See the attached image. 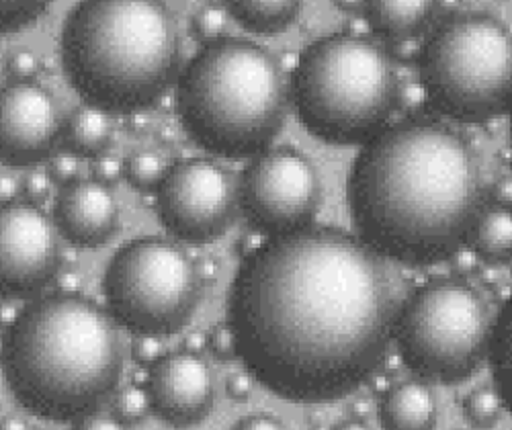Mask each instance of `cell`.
<instances>
[{"mask_svg":"<svg viewBox=\"0 0 512 430\" xmlns=\"http://www.w3.org/2000/svg\"><path fill=\"white\" fill-rule=\"evenodd\" d=\"M390 258L332 228L271 238L242 263L228 324L246 371L275 396L324 404L383 363L404 310Z\"/></svg>","mask_w":512,"mask_h":430,"instance_id":"obj_1","label":"cell"},{"mask_svg":"<svg viewBox=\"0 0 512 430\" xmlns=\"http://www.w3.org/2000/svg\"><path fill=\"white\" fill-rule=\"evenodd\" d=\"M353 222L371 248L400 263L455 254L486 211L478 158L441 123H404L377 134L349 179Z\"/></svg>","mask_w":512,"mask_h":430,"instance_id":"obj_2","label":"cell"},{"mask_svg":"<svg viewBox=\"0 0 512 430\" xmlns=\"http://www.w3.org/2000/svg\"><path fill=\"white\" fill-rule=\"evenodd\" d=\"M3 369L31 414L78 420L113 394L123 371L117 324L95 301L52 293L25 308L3 340Z\"/></svg>","mask_w":512,"mask_h":430,"instance_id":"obj_3","label":"cell"},{"mask_svg":"<svg viewBox=\"0 0 512 430\" xmlns=\"http://www.w3.org/2000/svg\"><path fill=\"white\" fill-rule=\"evenodd\" d=\"M62 62L70 84L89 105L107 113L146 111L181 66L175 17L160 3H82L62 29Z\"/></svg>","mask_w":512,"mask_h":430,"instance_id":"obj_4","label":"cell"},{"mask_svg":"<svg viewBox=\"0 0 512 430\" xmlns=\"http://www.w3.org/2000/svg\"><path fill=\"white\" fill-rule=\"evenodd\" d=\"M177 109L185 132L226 158L265 152L285 121L287 89L275 58L244 39L207 46L185 70Z\"/></svg>","mask_w":512,"mask_h":430,"instance_id":"obj_5","label":"cell"},{"mask_svg":"<svg viewBox=\"0 0 512 430\" xmlns=\"http://www.w3.org/2000/svg\"><path fill=\"white\" fill-rule=\"evenodd\" d=\"M293 105L304 127L328 144L371 142L398 103L390 56L355 33L328 35L293 72Z\"/></svg>","mask_w":512,"mask_h":430,"instance_id":"obj_6","label":"cell"},{"mask_svg":"<svg viewBox=\"0 0 512 430\" xmlns=\"http://www.w3.org/2000/svg\"><path fill=\"white\" fill-rule=\"evenodd\" d=\"M420 68L441 113L484 121L512 99V35L492 15H457L426 43Z\"/></svg>","mask_w":512,"mask_h":430,"instance_id":"obj_7","label":"cell"},{"mask_svg":"<svg viewBox=\"0 0 512 430\" xmlns=\"http://www.w3.org/2000/svg\"><path fill=\"white\" fill-rule=\"evenodd\" d=\"M494 318L484 295L463 281L418 289L402 310L396 338L404 363L424 379L459 383L490 351Z\"/></svg>","mask_w":512,"mask_h":430,"instance_id":"obj_8","label":"cell"},{"mask_svg":"<svg viewBox=\"0 0 512 430\" xmlns=\"http://www.w3.org/2000/svg\"><path fill=\"white\" fill-rule=\"evenodd\" d=\"M103 291L117 324L138 334H175L193 318L203 291L197 263L179 244L144 238L125 244L105 271Z\"/></svg>","mask_w":512,"mask_h":430,"instance_id":"obj_9","label":"cell"},{"mask_svg":"<svg viewBox=\"0 0 512 430\" xmlns=\"http://www.w3.org/2000/svg\"><path fill=\"white\" fill-rule=\"evenodd\" d=\"M320 195L314 164L293 148L261 154L246 168L240 185L246 218L273 238L310 228Z\"/></svg>","mask_w":512,"mask_h":430,"instance_id":"obj_10","label":"cell"},{"mask_svg":"<svg viewBox=\"0 0 512 430\" xmlns=\"http://www.w3.org/2000/svg\"><path fill=\"white\" fill-rule=\"evenodd\" d=\"M162 226L185 242H211L232 224L236 191L228 172L209 160H183L168 168L156 195Z\"/></svg>","mask_w":512,"mask_h":430,"instance_id":"obj_11","label":"cell"},{"mask_svg":"<svg viewBox=\"0 0 512 430\" xmlns=\"http://www.w3.org/2000/svg\"><path fill=\"white\" fill-rule=\"evenodd\" d=\"M56 226L27 201L0 205V297H25L44 289L60 271Z\"/></svg>","mask_w":512,"mask_h":430,"instance_id":"obj_12","label":"cell"},{"mask_svg":"<svg viewBox=\"0 0 512 430\" xmlns=\"http://www.w3.org/2000/svg\"><path fill=\"white\" fill-rule=\"evenodd\" d=\"M62 136L56 99L35 82L0 86V162L31 166L46 158Z\"/></svg>","mask_w":512,"mask_h":430,"instance_id":"obj_13","label":"cell"},{"mask_svg":"<svg viewBox=\"0 0 512 430\" xmlns=\"http://www.w3.org/2000/svg\"><path fill=\"white\" fill-rule=\"evenodd\" d=\"M152 412L166 424L187 428L205 420L213 408L216 387L209 365L193 353L162 355L146 381Z\"/></svg>","mask_w":512,"mask_h":430,"instance_id":"obj_14","label":"cell"},{"mask_svg":"<svg viewBox=\"0 0 512 430\" xmlns=\"http://www.w3.org/2000/svg\"><path fill=\"white\" fill-rule=\"evenodd\" d=\"M56 228L78 248H99L119 226V207L109 187L97 181H78L62 189L56 209Z\"/></svg>","mask_w":512,"mask_h":430,"instance_id":"obj_15","label":"cell"},{"mask_svg":"<svg viewBox=\"0 0 512 430\" xmlns=\"http://www.w3.org/2000/svg\"><path fill=\"white\" fill-rule=\"evenodd\" d=\"M437 400L422 381L394 385L379 404V424L383 430H435Z\"/></svg>","mask_w":512,"mask_h":430,"instance_id":"obj_16","label":"cell"},{"mask_svg":"<svg viewBox=\"0 0 512 430\" xmlns=\"http://www.w3.org/2000/svg\"><path fill=\"white\" fill-rule=\"evenodd\" d=\"M113 140V123L107 111L82 105L78 107L66 127H64V142L68 152L74 156H87V158H99L109 148Z\"/></svg>","mask_w":512,"mask_h":430,"instance_id":"obj_17","label":"cell"},{"mask_svg":"<svg viewBox=\"0 0 512 430\" xmlns=\"http://www.w3.org/2000/svg\"><path fill=\"white\" fill-rule=\"evenodd\" d=\"M365 13L371 27L392 39H412L433 15V3L414 0V3H386L375 0L365 3Z\"/></svg>","mask_w":512,"mask_h":430,"instance_id":"obj_18","label":"cell"},{"mask_svg":"<svg viewBox=\"0 0 512 430\" xmlns=\"http://www.w3.org/2000/svg\"><path fill=\"white\" fill-rule=\"evenodd\" d=\"M230 15L248 31L279 33L302 11V3H228Z\"/></svg>","mask_w":512,"mask_h":430,"instance_id":"obj_19","label":"cell"},{"mask_svg":"<svg viewBox=\"0 0 512 430\" xmlns=\"http://www.w3.org/2000/svg\"><path fill=\"white\" fill-rule=\"evenodd\" d=\"M472 246L484 258L500 261L512 254V209H488L482 213L472 236Z\"/></svg>","mask_w":512,"mask_h":430,"instance_id":"obj_20","label":"cell"},{"mask_svg":"<svg viewBox=\"0 0 512 430\" xmlns=\"http://www.w3.org/2000/svg\"><path fill=\"white\" fill-rule=\"evenodd\" d=\"M492 373L496 381V392L504 402V408L512 412V299L502 310L498 322L494 324L490 340Z\"/></svg>","mask_w":512,"mask_h":430,"instance_id":"obj_21","label":"cell"},{"mask_svg":"<svg viewBox=\"0 0 512 430\" xmlns=\"http://www.w3.org/2000/svg\"><path fill=\"white\" fill-rule=\"evenodd\" d=\"M168 172L164 156L156 152H136L123 164V175L138 191H158Z\"/></svg>","mask_w":512,"mask_h":430,"instance_id":"obj_22","label":"cell"},{"mask_svg":"<svg viewBox=\"0 0 512 430\" xmlns=\"http://www.w3.org/2000/svg\"><path fill=\"white\" fill-rule=\"evenodd\" d=\"M504 402L490 387H480L463 400V414L476 428H492L500 422Z\"/></svg>","mask_w":512,"mask_h":430,"instance_id":"obj_23","label":"cell"},{"mask_svg":"<svg viewBox=\"0 0 512 430\" xmlns=\"http://www.w3.org/2000/svg\"><path fill=\"white\" fill-rule=\"evenodd\" d=\"M152 410L146 385H127L113 400V418H117L123 426H134L142 422Z\"/></svg>","mask_w":512,"mask_h":430,"instance_id":"obj_24","label":"cell"},{"mask_svg":"<svg viewBox=\"0 0 512 430\" xmlns=\"http://www.w3.org/2000/svg\"><path fill=\"white\" fill-rule=\"evenodd\" d=\"M228 27V15L222 7H203L193 15L191 31L197 41L205 43V46H213V43L222 41Z\"/></svg>","mask_w":512,"mask_h":430,"instance_id":"obj_25","label":"cell"},{"mask_svg":"<svg viewBox=\"0 0 512 430\" xmlns=\"http://www.w3.org/2000/svg\"><path fill=\"white\" fill-rule=\"evenodd\" d=\"M46 11L48 3H0V33L35 25L41 15H46Z\"/></svg>","mask_w":512,"mask_h":430,"instance_id":"obj_26","label":"cell"},{"mask_svg":"<svg viewBox=\"0 0 512 430\" xmlns=\"http://www.w3.org/2000/svg\"><path fill=\"white\" fill-rule=\"evenodd\" d=\"M78 175H80V158L74 156L72 152H60L50 158L48 177L52 183L68 187L78 183Z\"/></svg>","mask_w":512,"mask_h":430,"instance_id":"obj_27","label":"cell"},{"mask_svg":"<svg viewBox=\"0 0 512 430\" xmlns=\"http://www.w3.org/2000/svg\"><path fill=\"white\" fill-rule=\"evenodd\" d=\"M207 349L222 361H232L238 357L236 334L228 322L211 328L207 334Z\"/></svg>","mask_w":512,"mask_h":430,"instance_id":"obj_28","label":"cell"},{"mask_svg":"<svg viewBox=\"0 0 512 430\" xmlns=\"http://www.w3.org/2000/svg\"><path fill=\"white\" fill-rule=\"evenodd\" d=\"M5 70L15 82H31V78L39 72V58L25 48L13 50L7 56Z\"/></svg>","mask_w":512,"mask_h":430,"instance_id":"obj_29","label":"cell"},{"mask_svg":"<svg viewBox=\"0 0 512 430\" xmlns=\"http://www.w3.org/2000/svg\"><path fill=\"white\" fill-rule=\"evenodd\" d=\"M21 191H23L27 203H31L35 207L44 205L50 199V191H52V181L48 177V172L31 170L29 175L23 179Z\"/></svg>","mask_w":512,"mask_h":430,"instance_id":"obj_30","label":"cell"},{"mask_svg":"<svg viewBox=\"0 0 512 430\" xmlns=\"http://www.w3.org/2000/svg\"><path fill=\"white\" fill-rule=\"evenodd\" d=\"M162 342L160 336L138 334L132 342V359L140 365H154L162 357Z\"/></svg>","mask_w":512,"mask_h":430,"instance_id":"obj_31","label":"cell"},{"mask_svg":"<svg viewBox=\"0 0 512 430\" xmlns=\"http://www.w3.org/2000/svg\"><path fill=\"white\" fill-rule=\"evenodd\" d=\"M91 172H93V177H95L97 183H101L105 187H111V185H115L121 179L123 164L115 156L103 154V156L95 158Z\"/></svg>","mask_w":512,"mask_h":430,"instance_id":"obj_32","label":"cell"},{"mask_svg":"<svg viewBox=\"0 0 512 430\" xmlns=\"http://www.w3.org/2000/svg\"><path fill=\"white\" fill-rule=\"evenodd\" d=\"M254 390V377L248 371L230 373L226 379V394L234 402H248Z\"/></svg>","mask_w":512,"mask_h":430,"instance_id":"obj_33","label":"cell"},{"mask_svg":"<svg viewBox=\"0 0 512 430\" xmlns=\"http://www.w3.org/2000/svg\"><path fill=\"white\" fill-rule=\"evenodd\" d=\"M72 430H125V426L109 414L93 412V414L78 418Z\"/></svg>","mask_w":512,"mask_h":430,"instance_id":"obj_34","label":"cell"},{"mask_svg":"<svg viewBox=\"0 0 512 430\" xmlns=\"http://www.w3.org/2000/svg\"><path fill=\"white\" fill-rule=\"evenodd\" d=\"M232 430H285L283 424L269 414H250L236 422Z\"/></svg>","mask_w":512,"mask_h":430,"instance_id":"obj_35","label":"cell"},{"mask_svg":"<svg viewBox=\"0 0 512 430\" xmlns=\"http://www.w3.org/2000/svg\"><path fill=\"white\" fill-rule=\"evenodd\" d=\"M424 89L420 84H404L398 89V105L406 111H416L424 103Z\"/></svg>","mask_w":512,"mask_h":430,"instance_id":"obj_36","label":"cell"},{"mask_svg":"<svg viewBox=\"0 0 512 430\" xmlns=\"http://www.w3.org/2000/svg\"><path fill=\"white\" fill-rule=\"evenodd\" d=\"M494 199L502 209L512 207V177H502L494 185Z\"/></svg>","mask_w":512,"mask_h":430,"instance_id":"obj_37","label":"cell"},{"mask_svg":"<svg viewBox=\"0 0 512 430\" xmlns=\"http://www.w3.org/2000/svg\"><path fill=\"white\" fill-rule=\"evenodd\" d=\"M17 191H19V185L13 177H7V175L0 177V205L13 203L17 197Z\"/></svg>","mask_w":512,"mask_h":430,"instance_id":"obj_38","label":"cell"},{"mask_svg":"<svg viewBox=\"0 0 512 430\" xmlns=\"http://www.w3.org/2000/svg\"><path fill=\"white\" fill-rule=\"evenodd\" d=\"M205 347H207V334H203V332H191L185 340V351L187 353L199 355Z\"/></svg>","mask_w":512,"mask_h":430,"instance_id":"obj_39","label":"cell"},{"mask_svg":"<svg viewBox=\"0 0 512 430\" xmlns=\"http://www.w3.org/2000/svg\"><path fill=\"white\" fill-rule=\"evenodd\" d=\"M130 115H132V117H130V121H127V127H130L134 134H144V132H148L150 119L146 117V113H144V111L130 113Z\"/></svg>","mask_w":512,"mask_h":430,"instance_id":"obj_40","label":"cell"},{"mask_svg":"<svg viewBox=\"0 0 512 430\" xmlns=\"http://www.w3.org/2000/svg\"><path fill=\"white\" fill-rule=\"evenodd\" d=\"M0 430H29V426L19 416H5L0 420Z\"/></svg>","mask_w":512,"mask_h":430,"instance_id":"obj_41","label":"cell"},{"mask_svg":"<svg viewBox=\"0 0 512 430\" xmlns=\"http://www.w3.org/2000/svg\"><path fill=\"white\" fill-rule=\"evenodd\" d=\"M332 430H371L365 422H359V420H347V422H343V424H338L336 428H332Z\"/></svg>","mask_w":512,"mask_h":430,"instance_id":"obj_42","label":"cell"}]
</instances>
